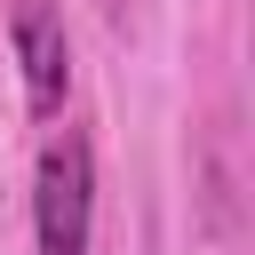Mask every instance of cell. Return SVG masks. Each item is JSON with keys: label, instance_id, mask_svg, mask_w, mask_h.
<instances>
[{"label": "cell", "instance_id": "6da1fadb", "mask_svg": "<svg viewBox=\"0 0 255 255\" xmlns=\"http://www.w3.org/2000/svg\"><path fill=\"white\" fill-rule=\"evenodd\" d=\"M88 207H96V159H88V135L64 128L40 151V191H32L40 255H88Z\"/></svg>", "mask_w": 255, "mask_h": 255}, {"label": "cell", "instance_id": "7a4b0ae2", "mask_svg": "<svg viewBox=\"0 0 255 255\" xmlns=\"http://www.w3.org/2000/svg\"><path fill=\"white\" fill-rule=\"evenodd\" d=\"M16 64H24V96L40 120L64 112V88H72V40L56 24L48 0H16Z\"/></svg>", "mask_w": 255, "mask_h": 255}]
</instances>
